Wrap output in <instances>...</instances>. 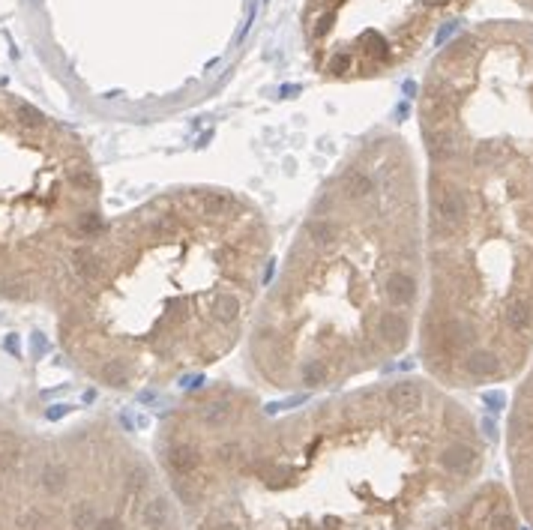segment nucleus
<instances>
[{
    "label": "nucleus",
    "instance_id": "f257e3e1",
    "mask_svg": "<svg viewBox=\"0 0 533 530\" xmlns=\"http://www.w3.org/2000/svg\"><path fill=\"white\" fill-rule=\"evenodd\" d=\"M153 458L186 530H414L483 479L488 437L429 375L291 413L210 383L162 416Z\"/></svg>",
    "mask_w": 533,
    "mask_h": 530
},
{
    "label": "nucleus",
    "instance_id": "f03ea898",
    "mask_svg": "<svg viewBox=\"0 0 533 530\" xmlns=\"http://www.w3.org/2000/svg\"><path fill=\"white\" fill-rule=\"evenodd\" d=\"M426 300L417 354L447 390L533 357V21L461 30L419 87Z\"/></svg>",
    "mask_w": 533,
    "mask_h": 530
},
{
    "label": "nucleus",
    "instance_id": "7ed1b4c3",
    "mask_svg": "<svg viewBox=\"0 0 533 530\" xmlns=\"http://www.w3.org/2000/svg\"><path fill=\"white\" fill-rule=\"evenodd\" d=\"M261 207L222 186H180L105 219L48 303L81 378L135 392L225 359L249 330L270 270Z\"/></svg>",
    "mask_w": 533,
    "mask_h": 530
},
{
    "label": "nucleus",
    "instance_id": "20e7f679",
    "mask_svg": "<svg viewBox=\"0 0 533 530\" xmlns=\"http://www.w3.org/2000/svg\"><path fill=\"white\" fill-rule=\"evenodd\" d=\"M426 300L423 192L410 144L360 138L309 204L246 330L258 390L332 392L390 366Z\"/></svg>",
    "mask_w": 533,
    "mask_h": 530
},
{
    "label": "nucleus",
    "instance_id": "39448f33",
    "mask_svg": "<svg viewBox=\"0 0 533 530\" xmlns=\"http://www.w3.org/2000/svg\"><path fill=\"white\" fill-rule=\"evenodd\" d=\"M0 530H186L156 458L105 413L39 423L0 396Z\"/></svg>",
    "mask_w": 533,
    "mask_h": 530
},
{
    "label": "nucleus",
    "instance_id": "423d86ee",
    "mask_svg": "<svg viewBox=\"0 0 533 530\" xmlns=\"http://www.w3.org/2000/svg\"><path fill=\"white\" fill-rule=\"evenodd\" d=\"M102 216V177L69 126L0 90V300L48 306Z\"/></svg>",
    "mask_w": 533,
    "mask_h": 530
},
{
    "label": "nucleus",
    "instance_id": "0eeeda50",
    "mask_svg": "<svg viewBox=\"0 0 533 530\" xmlns=\"http://www.w3.org/2000/svg\"><path fill=\"white\" fill-rule=\"evenodd\" d=\"M476 0H303V45L327 81L398 72Z\"/></svg>",
    "mask_w": 533,
    "mask_h": 530
},
{
    "label": "nucleus",
    "instance_id": "6e6552de",
    "mask_svg": "<svg viewBox=\"0 0 533 530\" xmlns=\"http://www.w3.org/2000/svg\"><path fill=\"white\" fill-rule=\"evenodd\" d=\"M504 449L515 510L525 530H533V357L518 375V387L509 402Z\"/></svg>",
    "mask_w": 533,
    "mask_h": 530
},
{
    "label": "nucleus",
    "instance_id": "1a4fd4ad",
    "mask_svg": "<svg viewBox=\"0 0 533 530\" xmlns=\"http://www.w3.org/2000/svg\"><path fill=\"white\" fill-rule=\"evenodd\" d=\"M414 530H525L513 491L497 479H480L435 518Z\"/></svg>",
    "mask_w": 533,
    "mask_h": 530
},
{
    "label": "nucleus",
    "instance_id": "9d476101",
    "mask_svg": "<svg viewBox=\"0 0 533 530\" xmlns=\"http://www.w3.org/2000/svg\"><path fill=\"white\" fill-rule=\"evenodd\" d=\"M513 4H515V6H521V9H525V13H530V15H533V0H513Z\"/></svg>",
    "mask_w": 533,
    "mask_h": 530
}]
</instances>
